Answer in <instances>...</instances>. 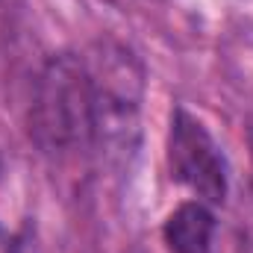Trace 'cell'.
<instances>
[{"instance_id": "cell-1", "label": "cell", "mask_w": 253, "mask_h": 253, "mask_svg": "<svg viewBox=\"0 0 253 253\" xmlns=\"http://www.w3.org/2000/svg\"><path fill=\"white\" fill-rule=\"evenodd\" d=\"M30 132L47 153H80L100 141V109L91 68L83 56H50L33 94Z\"/></svg>"}, {"instance_id": "cell-2", "label": "cell", "mask_w": 253, "mask_h": 253, "mask_svg": "<svg viewBox=\"0 0 253 253\" xmlns=\"http://www.w3.org/2000/svg\"><path fill=\"white\" fill-rule=\"evenodd\" d=\"M168 168L171 177L186 189L209 203L221 206L230 191V165L224 147L215 141L209 126L194 118L186 106L171 112L168 126Z\"/></svg>"}, {"instance_id": "cell-3", "label": "cell", "mask_w": 253, "mask_h": 253, "mask_svg": "<svg viewBox=\"0 0 253 253\" xmlns=\"http://www.w3.org/2000/svg\"><path fill=\"white\" fill-rule=\"evenodd\" d=\"M218 221L209 203L186 200L162 224V239L171 253H215Z\"/></svg>"}, {"instance_id": "cell-4", "label": "cell", "mask_w": 253, "mask_h": 253, "mask_svg": "<svg viewBox=\"0 0 253 253\" xmlns=\"http://www.w3.org/2000/svg\"><path fill=\"white\" fill-rule=\"evenodd\" d=\"M6 253H18V245H12V248H9Z\"/></svg>"}, {"instance_id": "cell-5", "label": "cell", "mask_w": 253, "mask_h": 253, "mask_svg": "<svg viewBox=\"0 0 253 253\" xmlns=\"http://www.w3.org/2000/svg\"><path fill=\"white\" fill-rule=\"evenodd\" d=\"M0 180H3V156H0Z\"/></svg>"}]
</instances>
